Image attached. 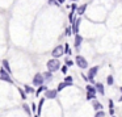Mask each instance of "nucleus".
<instances>
[{"instance_id":"412c9836","label":"nucleus","mask_w":122,"mask_h":117,"mask_svg":"<svg viewBox=\"0 0 122 117\" xmlns=\"http://www.w3.org/2000/svg\"><path fill=\"white\" fill-rule=\"evenodd\" d=\"M96 99V93H89V92H87V100L89 101V100H95Z\"/></svg>"},{"instance_id":"423d86ee","label":"nucleus","mask_w":122,"mask_h":117,"mask_svg":"<svg viewBox=\"0 0 122 117\" xmlns=\"http://www.w3.org/2000/svg\"><path fill=\"white\" fill-rule=\"evenodd\" d=\"M0 79L5 80V82H8V83H13V80L11 79V76H9L8 72H7L4 69H0Z\"/></svg>"},{"instance_id":"1a4fd4ad","label":"nucleus","mask_w":122,"mask_h":117,"mask_svg":"<svg viewBox=\"0 0 122 117\" xmlns=\"http://www.w3.org/2000/svg\"><path fill=\"white\" fill-rule=\"evenodd\" d=\"M92 106H93V109H95L96 112H98V111H102V104L100 103L98 100H92Z\"/></svg>"},{"instance_id":"dca6fc26","label":"nucleus","mask_w":122,"mask_h":117,"mask_svg":"<svg viewBox=\"0 0 122 117\" xmlns=\"http://www.w3.org/2000/svg\"><path fill=\"white\" fill-rule=\"evenodd\" d=\"M42 75H43V79L45 80H51V78H53V72H50V71L45 72V74H42Z\"/></svg>"},{"instance_id":"bb28decb","label":"nucleus","mask_w":122,"mask_h":117,"mask_svg":"<svg viewBox=\"0 0 122 117\" xmlns=\"http://www.w3.org/2000/svg\"><path fill=\"white\" fill-rule=\"evenodd\" d=\"M22 108L25 109V112H26L28 114H30V109H29V106H28L26 104H24V105H22Z\"/></svg>"},{"instance_id":"f257e3e1","label":"nucleus","mask_w":122,"mask_h":117,"mask_svg":"<svg viewBox=\"0 0 122 117\" xmlns=\"http://www.w3.org/2000/svg\"><path fill=\"white\" fill-rule=\"evenodd\" d=\"M59 67H61V63H59V61H58V59H55V58L50 59V61L47 62V70H49L50 72L58 71Z\"/></svg>"},{"instance_id":"39448f33","label":"nucleus","mask_w":122,"mask_h":117,"mask_svg":"<svg viewBox=\"0 0 122 117\" xmlns=\"http://www.w3.org/2000/svg\"><path fill=\"white\" fill-rule=\"evenodd\" d=\"M63 54H64L63 46H56V48L53 50V57H54L55 59H58V57H62Z\"/></svg>"},{"instance_id":"9d476101","label":"nucleus","mask_w":122,"mask_h":117,"mask_svg":"<svg viewBox=\"0 0 122 117\" xmlns=\"http://www.w3.org/2000/svg\"><path fill=\"white\" fill-rule=\"evenodd\" d=\"M81 42H83V37H81V36L75 34V48H76L77 50L80 49V45H81Z\"/></svg>"},{"instance_id":"2f4dec72","label":"nucleus","mask_w":122,"mask_h":117,"mask_svg":"<svg viewBox=\"0 0 122 117\" xmlns=\"http://www.w3.org/2000/svg\"><path fill=\"white\" fill-rule=\"evenodd\" d=\"M62 72H63V74H66V72H67V66H63V67H62Z\"/></svg>"},{"instance_id":"9b49d317","label":"nucleus","mask_w":122,"mask_h":117,"mask_svg":"<svg viewBox=\"0 0 122 117\" xmlns=\"http://www.w3.org/2000/svg\"><path fill=\"white\" fill-rule=\"evenodd\" d=\"M95 87H96V91H97L100 95H104V93H105V90H104V84H102V83H96Z\"/></svg>"},{"instance_id":"c756f323","label":"nucleus","mask_w":122,"mask_h":117,"mask_svg":"<svg viewBox=\"0 0 122 117\" xmlns=\"http://www.w3.org/2000/svg\"><path fill=\"white\" fill-rule=\"evenodd\" d=\"M74 64V62L70 61V59H66V66H72Z\"/></svg>"},{"instance_id":"ddd939ff","label":"nucleus","mask_w":122,"mask_h":117,"mask_svg":"<svg viewBox=\"0 0 122 117\" xmlns=\"http://www.w3.org/2000/svg\"><path fill=\"white\" fill-rule=\"evenodd\" d=\"M85 8H87V4H83V5L77 7V9H76L77 15H79V16H81V15H84V11H85Z\"/></svg>"},{"instance_id":"b1692460","label":"nucleus","mask_w":122,"mask_h":117,"mask_svg":"<svg viewBox=\"0 0 122 117\" xmlns=\"http://www.w3.org/2000/svg\"><path fill=\"white\" fill-rule=\"evenodd\" d=\"M49 4H51V5H61L56 0H49Z\"/></svg>"},{"instance_id":"72a5a7b5","label":"nucleus","mask_w":122,"mask_h":117,"mask_svg":"<svg viewBox=\"0 0 122 117\" xmlns=\"http://www.w3.org/2000/svg\"><path fill=\"white\" fill-rule=\"evenodd\" d=\"M56 1H58L59 4H63V3H64V0H56Z\"/></svg>"},{"instance_id":"2eb2a0df","label":"nucleus","mask_w":122,"mask_h":117,"mask_svg":"<svg viewBox=\"0 0 122 117\" xmlns=\"http://www.w3.org/2000/svg\"><path fill=\"white\" fill-rule=\"evenodd\" d=\"M43 103H45V97H42V99L40 100V104H38V111H37V116H40V114H41V111H42Z\"/></svg>"},{"instance_id":"58836bf2","label":"nucleus","mask_w":122,"mask_h":117,"mask_svg":"<svg viewBox=\"0 0 122 117\" xmlns=\"http://www.w3.org/2000/svg\"><path fill=\"white\" fill-rule=\"evenodd\" d=\"M36 117H38V116H36Z\"/></svg>"},{"instance_id":"4be33fe9","label":"nucleus","mask_w":122,"mask_h":117,"mask_svg":"<svg viewBox=\"0 0 122 117\" xmlns=\"http://www.w3.org/2000/svg\"><path fill=\"white\" fill-rule=\"evenodd\" d=\"M95 117H105V112H104V111H98V112H96Z\"/></svg>"},{"instance_id":"c85d7f7f","label":"nucleus","mask_w":122,"mask_h":117,"mask_svg":"<svg viewBox=\"0 0 122 117\" xmlns=\"http://www.w3.org/2000/svg\"><path fill=\"white\" fill-rule=\"evenodd\" d=\"M109 109H114V103H113V100H109Z\"/></svg>"},{"instance_id":"20e7f679","label":"nucleus","mask_w":122,"mask_h":117,"mask_svg":"<svg viewBox=\"0 0 122 117\" xmlns=\"http://www.w3.org/2000/svg\"><path fill=\"white\" fill-rule=\"evenodd\" d=\"M43 82H45V79H43L42 74H36V76L33 78V84L34 85H43Z\"/></svg>"},{"instance_id":"7c9ffc66","label":"nucleus","mask_w":122,"mask_h":117,"mask_svg":"<svg viewBox=\"0 0 122 117\" xmlns=\"http://www.w3.org/2000/svg\"><path fill=\"white\" fill-rule=\"evenodd\" d=\"M71 8H72V12H74V11H76V9H77V5H76V4H72Z\"/></svg>"},{"instance_id":"aec40b11","label":"nucleus","mask_w":122,"mask_h":117,"mask_svg":"<svg viewBox=\"0 0 122 117\" xmlns=\"http://www.w3.org/2000/svg\"><path fill=\"white\" fill-rule=\"evenodd\" d=\"M24 91H25V93H33V92H34V90H33L30 85H25V87H24Z\"/></svg>"},{"instance_id":"f8f14e48","label":"nucleus","mask_w":122,"mask_h":117,"mask_svg":"<svg viewBox=\"0 0 122 117\" xmlns=\"http://www.w3.org/2000/svg\"><path fill=\"white\" fill-rule=\"evenodd\" d=\"M70 85H72V83H66V82H63V83H59V85H58V88H56V91H62L63 88H66V87H70Z\"/></svg>"},{"instance_id":"c9c22d12","label":"nucleus","mask_w":122,"mask_h":117,"mask_svg":"<svg viewBox=\"0 0 122 117\" xmlns=\"http://www.w3.org/2000/svg\"><path fill=\"white\" fill-rule=\"evenodd\" d=\"M119 91H121V95H122V87H121V88H119Z\"/></svg>"},{"instance_id":"0eeeda50","label":"nucleus","mask_w":122,"mask_h":117,"mask_svg":"<svg viewBox=\"0 0 122 117\" xmlns=\"http://www.w3.org/2000/svg\"><path fill=\"white\" fill-rule=\"evenodd\" d=\"M56 95H58L56 90H47L45 92V99H55Z\"/></svg>"},{"instance_id":"6ab92c4d","label":"nucleus","mask_w":122,"mask_h":117,"mask_svg":"<svg viewBox=\"0 0 122 117\" xmlns=\"http://www.w3.org/2000/svg\"><path fill=\"white\" fill-rule=\"evenodd\" d=\"M106 83H108L109 85H112L114 83V79H113V75H108L106 76Z\"/></svg>"},{"instance_id":"4468645a","label":"nucleus","mask_w":122,"mask_h":117,"mask_svg":"<svg viewBox=\"0 0 122 117\" xmlns=\"http://www.w3.org/2000/svg\"><path fill=\"white\" fill-rule=\"evenodd\" d=\"M3 66H4V70H5L8 74H12V71H11V67H9V63H8V61H5L4 59L3 61Z\"/></svg>"},{"instance_id":"a878e982","label":"nucleus","mask_w":122,"mask_h":117,"mask_svg":"<svg viewBox=\"0 0 122 117\" xmlns=\"http://www.w3.org/2000/svg\"><path fill=\"white\" fill-rule=\"evenodd\" d=\"M66 48H64V53H67V54H71V50H70V48H68V43H66Z\"/></svg>"},{"instance_id":"e433bc0d","label":"nucleus","mask_w":122,"mask_h":117,"mask_svg":"<svg viewBox=\"0 0 122 117\" xmlns=\"http://www.w3.org/2000/svg\"><path fill=\"white\" fill-rule=\"evenodd\" d=\"M72 1H76V0H72Z\"/></svg>"},{"instance_id":"4c0bfd02","label":"nucleus","mask_w":122,"mask_h":117,"mask_svg":"<svg viewBox=\"0 0 122 117\" xmlns=\"http://www.w3.org/2000/svg\"><path fill=\"white\" fill-rule=\"evenodd\" d=\"M112 117H116V116H112Z\"/></svg>"},{"instance_id":"f03ea898","label":"nucleus","mask_w":122,"mask_h":117,"mask_svg":"<svg viewBox=\"0 0 122 117\" xmlns=\"http://www.w3.org/2000/svg\"><path fill=\"white\" fill-rule=\"evenodd\" d=\"M76 64L80 67V69H87V67H88L87 59H85L84 57H81V55H77L76 57Z\"/></svg>"},{"instance_id":"cd10ccee","label":"nucleus","mask_w":122,"mask_h":117,"mask_svg":"<svg viewBox=\"0 0 122 117\" xmlns=\"http://www.w3.org/2000/svg\"><path fill=\"white\" fill-rule=\"evenodd\" d=\"M72 34V28H67L66 29V36H71Z\"/></svg>"},{"instance_id":"473e14b6","label":"nucleus","mask_w":122,"mask_h":117,"mask_svg":"<svg viewBox=\"0 0 122 117\" xmlns=\"http://www.w3.org/2000/svg\"><path fill=\"white\" fill-rule=\"evenodd\" d=\"M109 113H110V116H114V109H109Z\"/></svg>"},{"instance_id":"5701e85b","label":"nucleus","mask_w":122,"mask_h":117,"mask_svg":"<svg viewBox=\"0 0 122 117\" xmlns=\"http://www.w3.org/2000/svg\"><path fill=\"white\" fill-rule=\"evenodd\" d=\"M19 92L21 93V97L22 99H26V93H25V91L22 90V88H19Z\"/></svg>"},{"instance_id":"7ed1b4c3","label":"nucleus","mask_w":122,"mask_h":117,"mask_svg":"<svg viewBox=\"0 0 122 117\" xmlns=\"http://www.w3.org/2000/svg\"><path fill=\"white\" fill-rule=\"evenodd\" d=\"M97 72H98V66L91 67V69H89V72H88V80H89V82H93Z\"/></svg>"},{"instance_id":"393cba45","label":"nucleus","mask_w":122,"mask_h":117,"mask_svg":"<svg viewBox=\"0 0 122 117\" xmlns=\"http://www.w3.org/2000/svg\"><path fill=\"white\" fill-rule=\"evenodd\" d=\"M72 80H74V79H72V76H66V78H64V82H66V83H72Z\"/></svg>"},{"instance_id":"a211bd4d","label":"nucleus","mask_w":122,"mask_h":117,"mask_svg":"<svg viewBox=\"0 0 122 117\" xmlns=\"http://www.w3.org/2000/svg\"><path fill=\"white\" fill-rule=\"evenodd\" d=\"M43 91H45V92H46V91H47V87H46V85H40V88H38V90H37V92H36V95H40V93L41 92H43Z\"/></svg>"},{"instance_id":"f3484780","label":"nucleus","mask_w":122,"mask_h":117,"mask_svg":"<svg viewBox=\"0 0 122 117\" xmlns=\"http://www.w3.org/2000/svg\"><path fill=\"white\" fill-rule=\"evenodd\" d=\"M85 88H87V92H89V93H96V92H97V91H96V87H93V85L88 84Z\"/></svg>"},{"instance_id":"f704fd0d","label":"nucleus","mask_w":122,"mask_h":117,"mask_svg":"<svg viewBox=\"0 0 122 117\" xmlns=\"http://www.w3.org/2000/svg\"><path fill=\"white\" fill-rule=\"evenodd\" d=\"M118 100H119V101H122V95H121V97H119V99H118Z\"/></svg>"},{"instance_id":"6e6552de","label":"nucleus","mask_w":122,"mask_h":117,"mask_svg":"<svg viewBox=\"0 0 122 117\" xmlns=\"http://www.w3.org/2000/svg\"><path fill=\"white\" fill-rule=\"evenodd\" d=\"M80 17H77L76 20H75L74 22H72V33H75V34H79V25H80Z\"/></svg>"}]
</instances>
